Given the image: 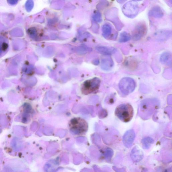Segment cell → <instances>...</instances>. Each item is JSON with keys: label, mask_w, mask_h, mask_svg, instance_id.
Returning a JSON list of instances; mask_svg holds the SVG:
<instances>
[{"label": "cell", "mask_w": 172, "mask_h": 172, "mask_svg": "<svg viewBox=\"0 0 172 172\" xmlns=\"http://www.w3.org/2000/svg\"><path fill=\"white\" fill-rule=\"evenodd\" d=\"M96 49L100 53L107 56H110L115 53L116 49L115 48H110L105 47V46H98Z\"/></svg>", "instance_id": "12"}, {"label": "cell", "mask_w": 172, "mask_h": 172, "mask_svg": "<svg viewBox=\"0 0 172 172\" xmlns=\"http://www.w3.org/2000/svg\"><path fill=\"white\" fill-rule=\"evenodd\" d=\"M118 2H119L120 3H123L126 2V1H117Z\"/></svg>", "instance_id": "20"}, {"label": "cell", "mask_w": 172, "mask_h": 172, "mask_svg": "<svg viewBox=\"0 0 172 172\" xmlns=\"http://www.w3.org/2000/svg\"><path fill=\"white\" fill-rule=\"evenodd\" d=\"M136 86L134 80L128 77L122 78L119 84L120 90L122 94L125 95L132 93L134 90Z\"/></svg>", "instance_id": "4"}, {"label": "cell", "mask_w": 172, "mask_h": 172, "mask_svg": "<svg viewBox=\"0 0 172 172\" xmlns=\"http://www.w3.org/2000/svg\"><path fill=\"white\" fill-rule=\"evenodd\" d=\"M69 126L72 133L76 134L85 133L88 129L87 123L80 118H73L70 121Z\"/></svg>", "instance_id": "2"}, {"label": "cell", "mask_w": 172, "mask_h": 172, "mask_svg": "<svg viewBox=\"0 0 172 172\" xmlns=\"http://www.w3.org/2000/svg\"><path fill=\"white\" fill-rule=\"evenodd\" d=\"M9 48L8 39L5 37L0 36V58L7 53Z\"/></svg>", "instance_id": "10"}, {"label": "cell", "mask_w": 172, "mask_h": 172, "mask_svg": "<svg viewBox=\"0 0 172 172\" xmlns=\"http://www.w3.org/2000/svg\"><path fill=\"white\" fill-rule=\"evenodd\" d=\"M122 10L125 16L133 19L139 13L140 8L137 2L132 1L126 3L123 6Z\"/></svg>", "instance_id": "3"}, {"label": "cell", "mask_w": 172, "mask_h": 172, "mask_svg": "<svg viewBox=\"0 0 172 172\" xmlns=\"http://www.w3.org/2000/svg\"><path fill=\"white\" fill-rule=\"evenodd\" d=\"M131 156L132 160L134 162H139L143 159L144 153L142 150L136 146L131 150Z\"/></svg>", "instance_id": "9"}, {"label": "cell", "mask_w": 172, "mask_h": 172, "mask_svg": "<svg viewBox=\"0 0 172 172\" xmlns=\"http://www.w3.org/2000/svg\"><path fill=\"white\" fill-rule=\"evenodd\" d=\"M106 19L111 22L115 27L117 30L121 31L124 27V25L119 19L118 11L116 8H112L107 12Z\"/></svg>", "instance_id": "5"}, {"label": "cell", "mask_w": 172, "mask_h": 172, "mask_svg": "<svg viewBox=\"0 0 172 172\" xmlns=\"http://www.w3.org/2000/svg\"><path fill=\"white\" fill-rule=\"evenodd\" d=\"M103 35L106 39L111 38L112 29L110 25L106 24L104 25L102 27Z\"/></svg>", "instance_id": "14"}, {"label": "cell", "mask_w": 172, "mask_h": 172, "mask_svg": "<svg viewBox=\"0 0 172 172\" xmlns=\"http://www.w3.org/2000/svg\"><path fill=\"white\" fill-rule=\"evenodd\" d=\"M115 114L122 121L127 122L133 117L134 109L130 104H123L116 108Z\"/></svg>", "instance_id": "1"}, {"label": "cell", "mask_w": 172, "mask_h": 172, "mask_svg": "<svg viewBox=\"0 0 172 172\" xmlns=\"http://www.w3.org/2000/svg\"><path fill=\"white\" fill-rule=\"evenodd\" d=\"M149 15L151 17L160 18L163 17L164 13L161 8L159 7H155L149 11Z\"/></svg>", "instance_id": "13"}, {"label": "cell", "mask_w": 172, "mask_h": 172, "mask_svg": "<svg viewBox=\"0 0 172 172\" xmlns=\"http://www.w3.org/2000/svg\"><path fill=\"white\" fill-rule=\"evenodd\" d=\"M136 134L133 130L128 131L123 137V143L124 146L127 148L131 147L134 142Z\"/></svg>", "instance_id": "8"}, {"label": "cell", "mask_w": 172, "mask_h": 172, "mask_svg": "<svg viewBox=\"0 0 172 172\" xmlns=\"http://www.w3.org/2000/svg\"><path fill=\"white\" fill-rule=\"evenodd\" d=\"M114 65L113 61L111 58L109 57H106L102 60L101 67L105 70L109 71L111 70Z\"/></svg>", "instance_id": "11"}, {"label": "cell", "mask_w": 172, "mask_h": 172, "mask_svg": "<svg viewBox=\"0 0 172 172\" xmlns=\"http://www.w3.org/2000/svg\"><path fill=\"white\" fill-rule=\"evenodd\" d=\"M113 155V150L110 148L107 149L105 153L106 157L108 160H110Z\"/></svg>", "instance_id": "18"}, {"label": "cell", "mask_w": 172, "mask_h": 172, "mask_svg": "<svg viewBox=\"0 0 172 172\" xmlns=\"http://www.w3.org/2000/svg\"><path fill=\"white\" fill-rule=\"evenodd\" d=\"M131 36L129 34L126 32H122L120 35L119 41L120 43H124L130 40Z\"/></svg>", "instance_id": "17"}, {"label": "cell", "mask_w": 172, "mask_h": 172, "mask_svg": "<svg viewBox=\"0 0 172 172\" xmlns=\"http://www.w3.org/2000/svg\"><path fill=\"white\" fill-rule=\"evenodd\" d=\"M100 83V80L98 78H94L85 81L82 86L81 90L82 93L88 94L98 90L99 88Z\"/></svg>", "instance_id": "6"}, {"label": "cell", "mask_w": 172, "mask_h": 172, "mask_svg": "<svg viewBox=\"0 0 172 172\" xmlns=\"http://www.w3.org/2000/svg\"><path fill=\"white\" fill-rule=\"evenodd\" d=\"M171 58V54L168 52H165L161 55L160 60L161 63L165 64L168 63Z\"/></svg>", "instance_id": "16"}, {"label": "cell", "mask_w": 172, "mask_h": 172, "mask_svg": "<svg viewBox=\"0 0 172 172\" xmlns=\"http://www.w3.org/2000/svg\"><path fill=\"white\" fill-rule=\"evenodd\" d=\"M154 142V141L151 137H146L144 138L142 141L143 148L146 149H149Z\"/></svg>", "instance_id": "15"}, {"label": "cell", "mask_w": 172, "mask_h": 172, "mask_svg": "<svg viewBox=\"0 0 172 172\" xmlns=\"http://www.w3.org/2000/svg\"><path fill=\"white\" fill-rule=\"evenodd\" d=\"M147 31L145 24L141 23L135 27L133 33V38L134 41H137L145 35Z\"/></svg>", "instance_id": "7"}, {"label": "cell", "mask_w": 172, "mask_h": 172, "mask_svg": "<svg viewBox=\"0 0 172 172\" xmlns=\"http://www.w3.org/2000/svg\"><path fill=\"white\" fill-rule=\"evenodd\" d=\"M94 20L98 22H101L102 21V15L99 12H97L94 15Z\"/></svg>", "instance_id": "19"}]
</instances>
